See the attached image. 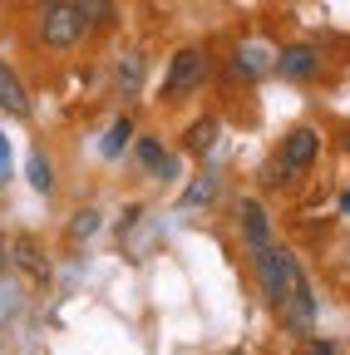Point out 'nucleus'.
<instances>
[{"label": "nucleus", "instance_id": "1", "mask_svg": "<svg viewBox=\"0 0 350 355\" xmlns=\"http://www.w3.org/2000/svg\"><path fill=\"white\" fill-rule=\"evenodd\" d=\"M256 277H261V296L272 301V311L296 291V286H306V272H301V261L286 252V247H261L256 252Z\"/></svg>", "mask_w": 350, "mask_h": 355}, {"label": "nucleus", "instance_id": "2", "mask_svg": "<svg viewBox=\"0 0 350 355\" xmlns=\"http://www.w3.org/2000/svg\"><path fill=\"white\" fill-rule=\"evenodd\" d=\"M84 25H89V20H84L69 0H50L45 15H40V40H45L50 50H69V44L84 40Z\"/></svg>", "mask_w": 350, "mask_h": 355}, {"label": "nucleus", "instance_id": "3", "mask_svg": "<svg viewBox=\"0 0 350 355\" xmlns=\"http://www.w3.org/2000/svg\"><path fill=\"white\" fill-rule=\"evenodd\" d=\"M207 50H198V44H188V50H178L173 55V64H168V79H163V94H173V99H183V94H193V89L207 79Z\"/></svg>", "mask_w": 350, "mask_h": 355}, {"label": "nucleus", "instance_id": "4", "mask_svg": "<svg viewBox=\"0 0 350 355\" xmlns=\"http://www.w3.org/2000/svg\"><path fill=\"white\" fill-rule=\"evenodd\" d=\"M277 321H281L291 336H311V331H316V291H311V282L296 286V291L277 306Z\"/></svg>", "mask_w": 350, "mask_h": 355}, {"label": "nucleus", "instance_id": "5", "mask_svg": "<svg viewBox=\"0 0 350 355\" xmlns=\"http://www.w3.org/2000/svg\"><path fill=\"white\" fill-rule=\"evenodd\" d=\"M237 217H242V242H247L252 257L261 247H272V217H267V207H261L256 198H242L237 202Z\"/></svg>", "mask_w": 350, "mask_h": 355}, {"label": "nucleus", "instance_id": "6", "mask_svg": "<svg viewBox=\"0 0 350 355\" xmlns=\"http://www.w3.org/2000/svg\"><path fill=\"white\" fill-rule=\"evenodd\" d=\"M316 153H321V133L316 128H291L286 139H281V163L291 168V173H301V168H311L316 163Z\"/></svg>", "mask_w": 350, "mask_h": 355}, {"label": "nucleus", "instance_id": "7", "mask_svg": "<svg viewBox=\"0 0 350 355\" xmlns=\"http://www.w3.org/2000/svg\"><path fill=\"white\" fill-rule=\"evenodd\" d=\"M272 69L281 79H311L321 69V55L316 44H281V55H272Z\"/></svg>", "mask_w": 350, "mask_h": 355}, {"label": "nucleus", "instance_id": "8", "mask_svg": "<svg viewBox=\"0 0 350 355\" xmlns=\"http://www.w3.org/2000/svg\"><path fill=\"white\" fill-rule=\"evenodd\" d=\"M10 266H20V272H30L35 282H45V277H50V261L40 257L35 237H10Z\"/></svg>", "mask_w": 350, "mask_h": 355}, {"label": "nucleus", "instance_id": "9", "mask_svg": "<svg viewBox=\"0 0 350 355\" xmlns=\"http://www.w3.org/2000/svg\"><path fill=\"white\" fill-rule=\"evenodd\" d=\"M139 163L148 168V178H178V158L163 153L158 139H139Z\"/></svg>", "mask_w": 350, "mask_h": 355}, {"label": "nucleus", "instance_id": "10", "mask_svg": "<svg viewBox=\"0 0 350 355\" xmlns=\"http://www.w3.org/2000/svg\"><path fill=\"white\" fill-rule=\"evenodd\" d=\"M0 109H6L10 119H25L30 114V99H25V84L15 79V69L0 64Z\"/></svg>", "mask_w": 350, "mask_h": 355}, {"label": "nucleus", "instance_id": "11", "mask_svg": "<svg viewBox=\"0 0 350 355\" xmlns=\"http://www.w3.org/2000/svg\"><path fill=\"white\" fill-rule=\"evenodd\" d=\"M232 69H237V79H256V74L272 69V60H267V50H261V44H242L237 60H232Z\"/></svg>", "mask_w": 350, "mask_h": 355}, {"label": "nucleus", "instance_id": "12", "mask_svg": "<svg viewBox=\"0 0 350 355\" xmlns=\"http://www.w3.org/2000/svg\"><path fill=\"white\" fill-rule=\"evenodd\" d=\"M128 144H134V119H114V123H109V139L99 144V153H104V158H119Z\"/></svg>", "mask_w": 350, "mask_h": 355}, {"label": "nucleus", "instance_id": "13", "mask_svg": "<svg viewBox=\"0 0 350 355\" xmlns=\"http://www.w3.org/2000/svg\"><path fill=\"white\" fill-rule=\"evenodd\" d=\"M188 153H212V144H217V119H198L193 128H188Z\"/></svg>", "mask_w": 350, "mask_h": 355}, {"label": "nucleus", "instance_id": "14", "mask_svg": "<svg viewBox=\"0 0 350 355\" xmlns=\"http://www.w3.org/2000/svg\"><path fill=\"white\" fill-rule=\"evenodd\" d=\"M114 79H119L123 94H134V89L143 84V60H139V55H123V60H119V69H114Z\"/></svg>", "mask_w": 350, "mask_h": 355}, {"label": "nucleus", "instance_id": "15", "mask_svg": "<svg viewBox=\"0 0 350 355\" xmlns=\"http://www.w3.org/2000/svg\"><path fill=\"white\" fill-rule=\"evenodd\" d=\"M69 6L89 20V25H109L114 20V0H69Z\"/></svg>", "mask_w": 350, "mask_h": 355}, {"label": "nucleus", "instance_id": "16", "mask_svg": "<svg viewBox=\"0 0 350 355\" xmlns=\"http://www.w3.org/2000/svg\"><path fill=\"white\" fill-rule=\"evenodd\" d=\"M94 232H99V212H94V207L74 212V222H69V242H84V237H94Z\"/></svg>", "mask_w": 350, "mask_h": 355}, {"label": "nucleus", "instance_id": "17", "mask_svg": "<svg viewBox=\"0 0 350 355\" xmlns=\"http://www.w3.org/2000/svg\"><path fill=\"white\" fill-rule=\"evenodd\" d=\"M212 193H217V173H202L198 183H193V188L183 193V207H198V202H207Z\"/></svg>", "mask_w": 350, "mask_h": 355}, {"label": "nucleus", "instance_id": "18", "mask_svg": "<svg viewBox=\"0 0 350 355\" xmlns=\"http://www.w3.org/2000/svg\"><path fill=\"white\" fill-rule=\"evenodd\" d=\"M30 183H35L40 193H50V188H55V173H50V163L40 158V153H30Z\"/></svg>", "mask_w": 350, "mask_h": 355}, {"label": "nucleus", "instance_id": "19", "mask_svg": "<svg viewBox=\"0 0 350 355\" xmlns=\"http://www.w3.org/2000/svg\"><path fill=\"white\" fill-rule=\"evenodd\" d=\"M286 178H291V168H286L281 158H272L267 168H261V183H286Z\"/></svg>", "mask_w": 350, "mask_h": 355}, {"label": "nucleus", "instance_id": "20", "mask_svg": "<svg viewBox=\"0 0 350 355\" xmlns=\"http://www.w3.org/2000/svg\"><path fill=\"white\" fill-rule=\"evenodd\" d=\"M296 355H335V345H331V340H306Z\"/></svg>", "mask_w": 350, "mask_h": 355}, {"label": "nucleus", "instance_id": "21", "mask_svg": "<svg viewBox=\"0 0 350 355\" xmlns=\"http://www.w3.org/2000/svg\"><path fill=\"white\" fill-rule=\"evenodd\" d=\"M6 178H10V144H6V133H0V188H6Z\"/></svg>", "mask_w": 350, "mask_h": 355}, {"label": "nucleus", "instance_id": "22", "mask_svg": "<svg viewBox=\"0 0 350 355\" xmlns=\"http://www.w3.org/2000/svg\"><path fill=\"white\" fill-rule=\"evenodd\" d=\"M340 212H350V193H345V198H340Z\"/></svg>", "mask_w": 350, "mask_h": 355}, {"label": "nucleus", "instance_id": "23", "mask_svg": "<svg viewBox=\"0 0 350 355\" xmlns=\"http://www.w3.org/2000/svg\"><path fill=\"white\" fill-rule=\"evenodd\" d=\"M232 355H242V350H232Z\"/></svg>", "mask_w": 350, "mask_h": 355}]
</instances>
